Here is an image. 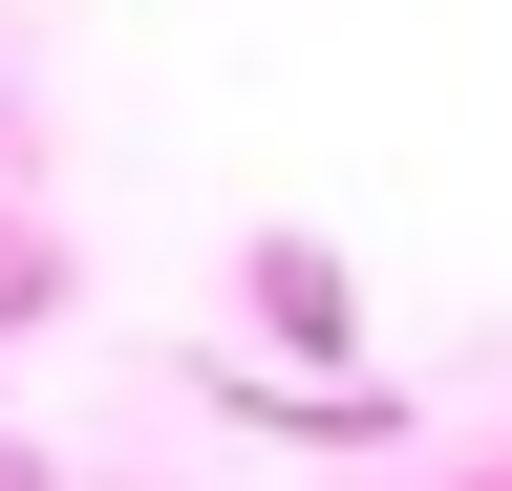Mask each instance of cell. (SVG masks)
I'll return each instance as SVG.
<instances>
[{"mask_svg": "<svg viewBox=\"0 0 512 491\" xmlns=\"http://www.w3.org/2000/svg\"><path fill=\"white\" fill-rule=\"evenodd\" d=\"M235 299H256L299 363H363V299H342V257H320V235H256V257H235Z\"/></svg>", "mask_w": 512, "mask_h": 491, "instance_id": "cell-1", "label": "cell"}]
</instances>
